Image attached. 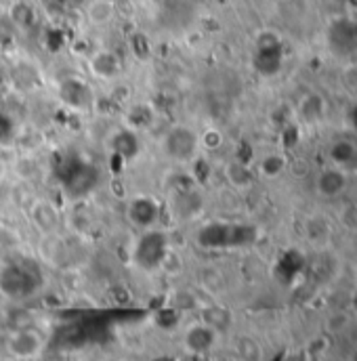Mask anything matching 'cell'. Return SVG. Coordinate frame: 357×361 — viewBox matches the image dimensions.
<instances>
[{
	"label": "cell",
	"mask_w": 357,
	"mask_h": 361,
	"mask_svg": "<svg viewBox=\"0 0 357 361\" xmlns=\"http://www.w3.org/2000/svg\"><path fill=\"white\" fill-rule=\"evenodd\" d=\"M160 216H162V204L156 195L137 193L126 204V219L139 231L156 229Z\"/></svg>",
	"instance_id": "3957f363"
},
{
	"label": "cell",
	"mask_w": 357,
	"mask_h": 361,
	"mask_svg": "<svg viewBox=\"0 0 357 361\" xmlns=\"http://www.w3.org/2000/svg\"><path fill=\"white\" fill-rule=\"evenodd\" d=\"M223 143V135L219 133V130H214V128H210V130H204V133H200V145H202V149H217L219 145Z\"/></svg>",
	"instance_id": "2e32d148"
},
{
	"label": "cell",
	"mask_w": 357,
	"mask_h": 361,
	"mask_svg": "<svg viewBox=\"0 0 357 361\" xmlns=\"http://www.w3.org/2000/svg\"><path fill=\"white\" fill-rule=\"evenodd\" d=\"M347 185L345 175L339 171V169H330V171H324L317 179V191L322 195H328V197H334L339 195Z\"/></svg>",
	"instance_id": "4fadbf2b"
},
{
	"label": "cell",
	"mask_w": 357,
	"mask_h": 361,
	"mask_svg": "<svg viewBox=\"0 0 357 361\" xmlns=\"http://www.w3.org/2000/svg\"><path fill=\"white\" fill-rule=\"evenodd\" d=\"M2 173H4V164L0 162V175H2Z\"/></svg>",
	"instance_id": "e0dca14e"
},
{
	"label": "cell",
	"mask_w": 357,
	"mask_h": 361,
	"mask_svg": "<svg viewBox=\"0 0 357 361\" xmlns=\"http://www.w3.org/2000/svg\"><path fill=\"white\" fill-rule=\"evenodd\" d=\"M6 351L17 360H32L42 351V338L34 330H17L6 341Z\"/></svg>",
	"instance_id": "52a82bcc"
},
{
	"label": "cell",
	"mask_w": 357,
	"mask_h": 361,
	"mask_svg": "<svg viewBox=\"0 0 357 361\" xmlns=\"http://www.w3.org/2000/svg\"><path fill=\"white\" fill-rule=\"evenodd\" d=\"M225 179L229 180L236 189H248L255 183V175L253 171L242 164V162H229L225 169Z\"/></svg>",
	"instance_id": "5bb4252c"
},
{
	"label": "cell",
	"mask_w": 357,
	"mask_h": 361,
	"mask_svg": "<svg viewBox=\"0 0 357 361\" xmlns=\"http://www.w3.org/2000/svg\"><path fill=\"white\" fill-rule=\"evenodd\" d=\"M85 15L90 25H107L116 17V2L114 0H90L85 8Z\"/></svg>",
	"instance_id": "8fae6325"
},
{
	"label": "cell",
	"mask_w": 357,
	"mask_h": 361,
	"mask_svg": "<svg viewBox=\"0 0 357 361\" xmlns=\"http://www.w3.org/2000/svg\"><path fill=\"white\" fill-rule=\"evenodd\" d=\"M89 72L97 80L114 82L122 74V61L114 51L101 49V51H95L89 57Z\"/></svg>",
	"instance_id": "8992f818"
},
{
	"label": "cell",
	"mask_w": 357,
	"mask_h": 361,
	"mask_svg": "<svg viewBox=\"0 0 357 361\" xmlns=\"http://www.w3.org/2000/svg\"><path fill=\"white\" fill-rule=\"evenodd\" d=\"M139 133L131 130V128H120L114 137V149L124 156V158H131V156H139Z\"/></svg>",
	"instance_id": "7c38bea8"
},
{
	"label": "cell",
	"mask_w": 357,
	"mask_h": 361,
	"mask_svg": "<svg viewBox=\"0 0 357 361\" xmlns=\"http://www.w3.org/2000/svg\"><path fill=\"white\" fill-rule=\"evenodd\" d=\"M57 99L72 111H89L95 103V92L80 76H68L57 82Z\"/></svg>",
	"instance_id": "277c9868"
},
{
	"label": "cell",
	"mask_w": 357,
	"mask_h": 361,
	"mask_svg": "<svg viewBox=\"0 0 357 361\" xmlns=\"http://www.w3.org/2000/svg\"><path fill=\"white\" fill-rule=\"evenodd\" d=\"M30 219H32L34 227L40 229L44 235H55L57 229H59V223H61L55 204L49 202V200H44V197H38V200L32 202V206H30Z\"/></svg>",
	"instance_id": "ba28073f"
},
{
	"label": "cell",
	"mask_w": 357,
	"mask_h": 361,
	"mask_svg": "<svg viewBox=\"0 0 357 361\" xmlns=\"http://www.w3.org/2000/svg\"><path fill=\"white\" fill-rule=\"evenodd\" d=\"M183 343L189 353H208L217 343V330L210 324H193L185 330Z\"/></svg>",
	"instance_id": "9c48e42d"
},
{
	"label": "cell",
	"mask_w": 357,
	"mask_h": 361,
	"mask_svg": "<svg viewBox=\"0 0 357 361\" xmlns=\"http://www.w3.org/2000/svg\"><path fill=\"white\" fill-rule=\"evenodd\" d=\"M36 288V279L21 265H8L0 271V294L6 298H23L32 294Z\"/></svg>",
	"instance_id": "5b68a950"
},
{
	"label": "cell",
	"mask_w": 357,
	"mask_h": 361,
	"mask_svg": "<svg viewBox=\"0 0 357 361\" xmlns=\"http://www.w3.org/2000/svg\"><path fill=\"white\" fill-rule=\"evenodd\" d=\"M156 122V109L147 103H137L126 111V128L135 133H147Z\"/></svg>",
	"instance_id": "30bf717a"
},
{
	"label": "cell",
	"mask_w": 357,
	"mask_h": 361,
	"mask_svg": "<svg viewBox=\"0 0 357 361\" xmlns=\"http://www.w3.org/2000/svg\"><path fill=\"white\" fill-rule=\"evenodd\" d=\"M200 133L187 124H173L162 137H160V152L162 156L177 164V166H187L195 162L200 154Z\"/></svg>",
	"instance_id": "6da1fadb"
},
{
	"label": "cell",
	"mask_w": 357,
	"mask_h": 361,
	"mask_svg": "<svg viewBox=\"0 0 357 361\" xmlns=\"http://www.w3.org/2000/svg\"><path fill=\"white\" fill-rule=\"evenodd\" d=\"M284 166H286V160H284L282 156H277V154H269V156H265V158L259 162V171H261V175L267 177V179L279 177L282 171H284Z\"/></svg>",
	"instance_id": "9a60e30c"
},
{
	"label": "cell",
	"mask_w": 357,
	"mask_h": 361,
	"mask_svg": "<svg viewBox=\"0 0 357 361\" xmlns=\"http://www.w3.org/2000/svg\"><path fill=\"white\" fill-rule=\"evenodd\" d=\"M169 255L167 235L158 229L139 231V242L135 244V263L145 271L158 269Z\"/></svg>",
	"instance_id": "7a4b0ae2"
}]
</instances>
